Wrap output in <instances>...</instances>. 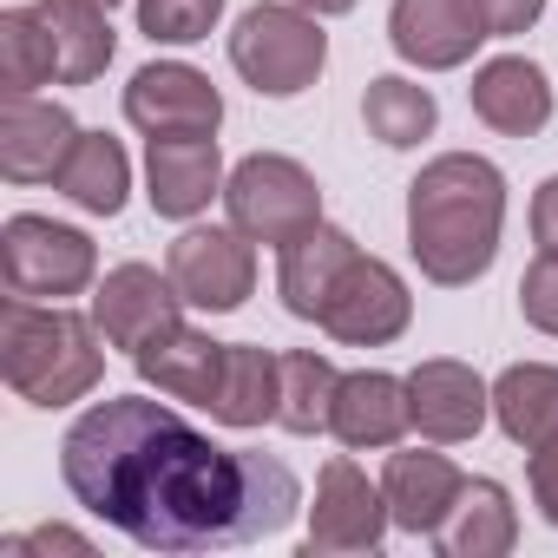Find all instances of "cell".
Listing matches in <instances>:
<instances>
[{
    "label": "cell",
    "instance_id": "6da1fadb",
    "mask_svg": "<svg viewBox=\"0 0 558 558\" xmlns=\"http://www.w3.org/2000/svg\"><path fill=\"white\" fill-rule=\"evenodd\" d=\"M66 493L145 551H230L283 532L303 506L276 453L223 447L178 408L106 395L60 440Z\"/></svg>",
    "mask_w": 558,
    "mask_h": 558
},
{
    "label": "cell",
    "instance_id": "7a4b0ae2",
    "mask_svg": "<svg viewBox=\"0 0 558 558\" xmlns=\"http://www.w3.org/2000/svg\"><path fill=\"white\" fill-rule=\"evenodd\" d=\"M506 223V178L480 151H440L408 184V250L427 283L466 290L493 269Z\"/></svg>",
    "mask_w": 558,
    "mask_h": 558
},
{
    "label": "cell",
    "instance_id": "3957f363",
    "mask_svg": "<svg viewBox=\"0 0 558 558\" xmlns=\"http://www.w3.org/2000/svg\"><path fill=\"white\" fill-rule=\"evenodd\" d=\"M0 375L8 388L34 408H73L99 388L106 375V349H99V323L60 303H27L8 296L0 303Z\"/></svg>",
    "mask_w": 558,
    "mask_h": 558
},
{
    "label": "cell",
    "instance_id": "277c9868",
    "mask_svg": "<svg viewBox=\"0 0 558 558\" xmlns=\"http://www.w3.org/2000/svg\"><path fill=\"white\" fill-rule=\"evenodd\" d=\"M230 66L263 93V99H296L323 80L329 66V34L316 27L310 8H276V0H263V8H250L230 34Z\"/></svg>",
    "mask_w": 558,
    "mask_h": 558
},
{
    "label": "cell",
    "instance_id": "5b68a950",
    "mask_svg": "<svg viewBox=\"0 0 558 558\" xmlns=\"http://www.w3.org/2000/svg\"><path fill=\"white\" fill-rule=\"evenodd\" d=\"M223 210L250 243H276L283 250L290 236H303L310 223H323V191L316 178L283 158V151H250L230 178H223Z\"/></svg>",
    "mask_w": 558,
    "mask_h": 558
},
{
    "label": "cell",
    "instance_id": "8992f818",
    "mask_svg": "<svg viewBox=\"0 0 558 558\" xmlns=\"http://www.w3.org/2000/svg\"><path fill=\"white\" fill-rule=\"evenodd\" d=\"M0 276H8V296L60 303V296H80L99 276V250H93L86 230L21 210V217H8V230H0Z\"/></svg>",
    "mask_w": 558,
    "mask_h": 558
},
{
    "label": "cell",
    "instance_id": "52a82bcc",
    "mask_svg": "<svg viewBox=\"0 0 558 558\" xmlns=\"http://www.w3.org/2000/svg\"><path fill=\"white\" fill-rule=\"evenodd\" d=\"M93 323L112 349L145 355V349H158L165 336L184 329V296L171 283V269L158 276L151 263H119V269H106V283L93 296Z\"/></svg>",
    "mask_w": 558,
    "mask_h": 558
},
{
    "label": "cell",
    "instance_id": "ba28073f",
    "mask_svg": "<svg viewBox=\"0 0 558 558\" xmlns=\"http://www.w3.org/2000/svg\"><path fill=\"white\" fill-rule=\"evenodd\" d=\"M165 269H171L178 296H184L191 310H204V316H230V310H243L250 290H256V250H250V236H243L236 223H230V230H184V236L171 243Z\"/></svg>",
    "mask_w": 558,
    "mask_h": 558
},
{
    "label": "cell",
    "instance_id": "9c48e42d",
    "mask_svg": "<svg viewBox=\"0 0 558 558\" xmlns=\"http://www.w3.org/2000/svg\"><path fill=\"white\" fill-rule=\"evenodd\" d=\"M125 119H132L145 138H217V125H223V93H217L197 66L151 60V66H138L132 86H125Z\"/></svg>",
    "mask_w": 558,
    "mask_h": 558
},
{
    "label": "cell",
    "instance_id": "30bf717a",
    "mask_svg": "<svg viewBox=\"0 0 558 558\" xmlns=\"http://www.w3.org/2000/svg\"><path fill=\"white\" fill-rule=\"evenodd\" d=\"M408 323H414V296H408V283H401L381 256H355L336 276L329 303H323V329L336 342H349V349H381Z\"/></svg>",
    "mask_w": 558,
    "mask_h": 558
},
{
    "label": "cell",
    "instance_id": "8fae6325",
    "mask_svg": "<svg viewBox=\"0 0 558 558\" xmlns=\"http://www.w3.org/2000/svg\"><path fill=\"white\" fill-rule=\"evenodd\" d=\"M395 512L388 493L368 486L355 460H329L316 480V512H310V551H375L388 538Z\"/></svg>",
    "mask_w": 558,
    "mask_h": 558
},
{
    "label": "cell",
    "instance_id": "7c38bea8",
    "mask_svg": "<svg viewBox=\"0 0 558 558\" xmlns=\"http://www.w3.org/2000/svg\"><path fill=\"white\" fill-rule=\"evenodd\" d=\"M388 40H395V53H401L408 66H421V73H453V66H466L473 47L493 40V34H486V21H480L473 0H395Z\"/></svg>",
    "mask_w": 558,
    "mask_h": 558
},
{
    "label": "cell",
    "instance_id": "4fadbf2b",
    "mask_svg": "<svg viewBox=\"0 0 558 558\" xmlns=\"http://www.w3.org/2000/svg\"><path fill=\"white\" fill-rule=\"evenodd\" d=\"M73 145H80V125L66 106L8 93V106H0V171H8V184H53Z\"/></svg>",
    "mask_w": 558,
    "mask_h": 558
},
{
    "label": "cell",
    "instance_id": "5bb4252c",
    "mask_svg": "<svg viewBox=\"0 0 558 558\" xmlns=\"http://www.w3.org/2000/svg\"><path fill=\"white\" fill-rule=\"evenodd\" d=\"M408 414H414L421 440H434V447H460V440H473V434L486 427V414H493V388H486L466 362L434 355V362H421V368L408 375Z\"/></svg>",
    "mask_w": 558,
    "mask_h": 558
},
{
    "label": "cell",
    "instance_id": "9a60e30c",
    "mask_svg": "<svg viewBox=\"0 0 558 558\" xmlns=\"http://www.w3.org/2000/svg\"><path fill=\"white\" fill-rule=\"evenodd\" d=\"M355 236L336 230V223H310L303 236L283 243V263H276V290H283V310L296 323H323V303L336 290V276L355 263Z\"/></svg>",
    "mask_w": 558,
    "mask_h": 558
},
{
    "label": "cell",
    "instance_id": "2e32d148",
    "mask_svg": "<svg viewBox=\"0 0 558 558\" xmlns=\"http://www.w3.org/2000/svg\"><path fill=\"white\" fill-rule=\"evenodd\" d=\"M145 197L158 217H197L223 191V151L217 138H151L145 151Z\"/></svg>",
    "mask_w": 558,
    "mask_h": 558
},
{
    "label": "cell",
    "instance_id": "e0dca14e",
    "mask_svg": "<svg viewBox=\"0 0 558 558\" xmlns=\"http://www.w3.org/2000/svg\"><path fill=\"white\" fill-rule=\"evenodd\" d=\"M408 427H414V414H408V381H395V375H381V368H355V375H342V388H336V414H329V434H336L349 453L395 447Z\"/></svg>",
    "mask_w": 558,
    "mask_h": 558
},
{
    "label": "cell",
    "instance_id": "ac0fdd59",
    "mask_svg": "<svg viewBox=\"0 0 558 558\" xmlns=\"http://www.w3.org/2000/svg\"><path fill=\"white\" fill-rule=\"evenodd\" d=\"M466 99H473L480 125H493L499 138H532V132L551 125V86H545V73L532 60H512V53L506 60H486L473 73Z\"/></svg>",
    "mask_w": 558,
    "mask_h": 558
},
{
    "label": "cell",
    "instance_id": "d6986e66",
    "mask_svg": "<svg viewBox=\"0 0 558 558\" xmlns=\"http://www.w3.org/2000/svg\"><path fill=\"white\" fill-rule=\"evenodd\" d=\"M460 466L447 453H388V473H381V493H388V512L401 532L414 538H434L447 519H453V499H460Z\"/></svg>",
    "mask_w": 558,
    "mask_h": 558
},
{
    "label": "cell",
    "instance_id": "ffe728a7",
    "mask_svg": "<svg viewBox=\"0 0 558 558\" xmlns=\"http://www.w3.org/2000/svg\"><path fill=\"white\" fill-rule=\"evenodd\" d=\"M440 558H506L519 545V512L499 480H466L453 499V519L434 532Z\"/></svg>",
    "mask_w": 558,
    "mask_h": 558
},
{
    "label": "cell",
    "instance_id": "44dd1931",
    "mask_svg": "<svg viewBox=\"0 0 558 558\" xmlns=\"http://www.w3.org/2000/svg\"><path fill=\"white\" fill-rule=\"evenodd\" d=\"M223 355H230V342H210V336H197V329H178V336H165L158 349L132 355V368L145 375V388H158V395H171V401L210 408L217 388H223Z\"/></svg>",
    "mask_w": 558,
    "mask_h": 558
},
{
    "label": "cell",
    "instance_id": "7402d4cb",
    "mask_svg": "<svg viewBox=\"0 0 558 558\" xmlns=\"http://www.w3.org/2000/svg\"><path fill=\"white\" fill-rule=\"evenodd\" d=\"M283 408V355H269L256 342H230L223 355V388L210 401V414L223 427H263Z\"/></svg>",
    "mask_w": 558,
    "mask_h": 558
},
{
    "label": "cell",
    "instance_id": "603a6c76",
    "mask_svg": "<svg viewBox=\"0 0 558 558\" xmlns=\"http://www.w3.org/2000/svg\"><path fill=\"white\" fill-rule=\"evenodd\" d=\"M40 14L53 27V47H60V86H93L106 66H112V8L106 0H40Z\"/></svg>",
    "mask_w": 558,
    "mask_h": 558
},
{
    "label": "cell",
    "instance_id": "cb8c5ba5",
    "mask_svg": "<svg viewBox=\"0 0 558 558\" xmlns=\"http://www.w3.org/2000/svg\"><path fill=\"white\" fill-rule=\"evenodd\" d=\"M493 414L506 427L512 447H545L558 434V368L545 362H512L499 381H493Z\"/></svg>",
    "mask_w": 558,
    "mask_h": 558
},
{
    "label": "cell",
    "instance_id": "d4e9b609",
    "mask_svg": "<svg viewBox=\"0 0 558 558\" xmlns=\"http://www.w3.org/2000/svg\"><path fill=\"white\" fill-rule=\"evenodd\" d=\"M53 184H60L80 210H93V217H119V210H125V191H132V158H125L119 138L80 132V145H73V158L60 165Z\"/></svg>",
    "mask_w": 558,
    "mask_h": 558
},
{
    "label": "cell",
    "instance_id": "484cf974",
    "mask_svg": "<svg viewBox=\"0 0 558 558\" xmlns=\"http://www.w3.org/2000/svg\"><path fill=\"white\" fill-rule=\"evenodd\" d=\"M60 80V47H53V27L34 8H8L0 14V86L8 93H40Z\"/></svg>",
    "mask_w": 558,
    "mask_h": 558
},
{
    "label": "cell",
    "instance_id": "4316f807",
    "mask_svg": "<svg viewBox=\"0 0 558 558\" xmlns=\"http://www.w3.org/2000/svg\"><path fill=\"white\" fill-rule=\"evenodd\" d=\"M362 119H368V132H375L388 151H408V145H421V138L434 132L440 106H434L427 86H414V80H401V73H381V80H368V93H362Z\"/></svg>",
    "mask_w": 558,
    "mask_h": 558
},
{
    "label": "cell",
    "instance_id": "83f0119b",
    "mask_svg": "<svg viewBox=\"0 0 558 558\" xmlns=\"http://www.w3.org/2000/svg\"><path fill=\"white\" fill-rule=\"evenodd\" d=\"M336 362L316 355V349H290L283 355V408H276V421H283L290 434H323L329 414H336Z\"/></svg>",
    "mask_w": 558,
    "mask_h": 558
},
{
    "label": "cell",
    "instance_id": "f1b7e54d",
    "mask_svg": "<svg viewBox=\"0 0 558 558\" xmlns=\"http://www.w3.org/2000/svg\"><path fill=\"white\" fill-rule=\"evenodd\" d=\"M223 21V0H138V27L158 47H197Z\"/></svg>",
    "mask_w": 558,
    "mask_h": 558
},
{
    "label": "cell",
    "instance_id": "f546056e",
    "mask_svg": "<svg viewBox=\"0 0 558 558\" xmlns=\"http://www.w3.org/2000/svg\"><path fill=\"white\" fill-rule=\"evenodd\" d=\"M519 310L538 336H558V256H538L519 276Z\"/></svg>",
    "mask_w": 558,
    "mask_h": 558
},
{
    "label": "cell",
    "instance_id": "4dcf8cb0",
    "mask_svg": "<svg viewBox=\"0 0 558 558\" xmlns=\"http://www.w3.org/2000/svg\"><path fill=\"white\" fill-rule=\"evenodd\" d=\"M8 558H27V551H66V558H93V538L73 532V525H34V532H14L0 545Z\"/></svg>",
    "mask_w": 558,
    "mask_h": 558
},
{
    "label": "cell",
    "instance_id": "1f68e13d",
    "mask_svg": "<svg viewBox=\"0 0 558 558\" xmlns=\"http://www.w3.org/2000/svg\"><path fill=\"white\" fill-rule=\"evenodd\" d=\"M473 8H480V21H486L493 40H512V34H525L545 14V0H473Z\"/></svg>",
    "mask_w": 558,
    "mask_h": 558
},
{
    "label": "cell",
    "instance_id": "d6a6232c",
    "mask_svg": "<svg viewBox=\"0 0 558 558\" xmlns=\"http://www.w3.org/2000/svg\"><path fill=\"white\" fill-rule=\"evenodd\" d=\"M525 480H532V499H538V512L558 525V434H551L545 447H532V460H525Z\"/></svg>",
    "mask_w": 558,
    "mask_h": 558
},
{
    "label": "cell",
    "instance_id": "836d02e7",
    "mask_svg": "<svg viewBox=\"0 0 558 558\" xmlns=\"http://www.w3.org/2000/svg\"><path fill=\"white\" fill-rule=\"evenodd\" d=\"M532 243L538 256H558V178H545L532 197Z\"/></svg>",
    "mask_w": 558,
    "mask_h": 558
},
{
    "label": "cell",
    "instance_id": "e575fe53",
    "mask_svg": "<svg viewBox=\"0 0 558 558\" xmlns=\"http://www.w3.org/2000/svg\"><path fill=\"white\" fill-rule=\"evenodd\" d=\"M296 8H310V14L323 21V14H349V8H362V0H296Z\"/></svg>",
    "mask_w": 558,
    "mask_h": 558
},
{
    "label": "cell",
    "instance_id": "d590c367",
    "mask_svg": "<svg viewBox=\"0 0 558 558\" xmlns=\"http://www.w3.org/2000/svg\"><path fill=\"white\" fill-rule=\"evenodd\" d=\"M106 8H119V0H106Z\"/></svg>",
    "mask_w": 558,
    "mask_h": 558
}]
</instances>
